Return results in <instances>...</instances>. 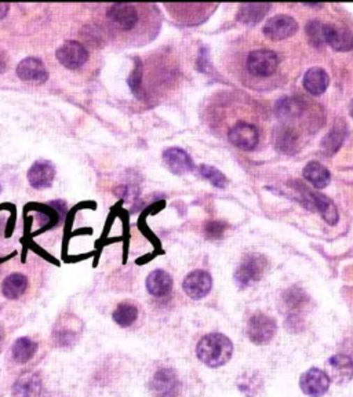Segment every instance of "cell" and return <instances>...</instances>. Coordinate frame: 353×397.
Wrapping results in <instances>:
<instances>
[{
  "label": "cell",
  "mask_w": 353,
  "mask_h": 397,
  "mask_svg": "<svg viewBox=\"0 0 353 397\" xmlns=\"http://www.w3.org/2000/svg\"><path fill=\"white\" fill-rule=\"evenodd\" d=\"M196 353L202 363L211 368H217L231 360L234 353V345L227 336L220 333H211L199 340Z\"/></svg>",
  "instance_id": "6da1fadb"
},
{
  "label": "cell",
  "mask_w": 353,
  "mask_h": 397,
  "mask_svg": "<svg viewBox=\"0 0 353 397\" xmlns=\"http://www.w3.org/2000/svg\"><path fill=\"white\" fill-rule=\"evenodd\" d=\"M83 334V322L73 313L61 315L53 326L52 340L59 349L75 346Z\"/></svg>",
  "instance_id": "7a4b0ae2"
},
{
  "label": "cell",
  "mask_w": 353,
  "mask_h": 397,
  "mask_svg": "<svg viewBox=\"0 0 353 397\" xmlns=\"http://www.w3.org/2000/svg\"><path fill=\"white\" fill-rule=\"evenodd\" d=\"M268 261L261 254H248L239 264L235 272V282L240 288L257 283L264 276Z\"/></svg>",
  "instance_id": "3957f363"
},
{
  "label": "cell",
  "mask_w": 353,
  "mask_h": 397,
  "mask_svg": "<svg viewBox=\"0 0 353 397\" xmlns=\"http://www.w3.org/2000/svg\"><path fill=\"white\" fill-rule=\"evenodd\" d=\"M278 326L273 317L264 313H257L250 317L247 326V336L255 345H266L273 340Z\"/></svg>",
  "instance_id": "277c9868"
},
{
  "label": "cell",
  "mask_w": 353,
  "mask_h": 397,
  "mask_svg": "<svg viewBox=\"0 0 353 397\" xmlns=\"http://www.w3.org/2000/svg\"><path fill=\"white\" fill-rule=\"evenodd\" d=\"M179 389L181 382L172 368L158 370L149 381V392L153 397H176Z\"/></svg>",
  "instance_id": "5b68a950"
},
{
  "label": "cell",
  "mask_w": 353,
  "mask_h": 397,
  "mask_svg": "<svg viewBox=\"0 0 353 397\" xmlns=\"http://www.w3.org/2000/svg\"><path fill=\"white\" fill-rule=\"evenodd\" d=\"M279 65V58L275 52L271 50H255L251 52L247 59L246 66L248 72L258 77H266L275 73Z\"/></svg>",
  "instance_id": "8992f818"
},
{
  "label": "cell",
  "mask_w": 353,
  "mask_h": 397,
  "mask_svg": "<svg viewBox=\"0 0 353 397\" xmlns=\"http://www.w3.org/2000/svg\"><path fill=\"white\" fill-rule=\"evenodd\" d=\"M323 38L324 45H329L336 52H350L353 49L352 32L345 25L323 24Z\"/></svg>",
  "instance_id": "52a82bcc"
},
{
  "label": "cell",
  "mask_w": 353,
  "mask_h": 397,
  "mask_svg": "<svg viewBox=\"0 0 353 397\" xmlns=\"http://www.w3.org/2000/svg\"><path fill=\"white\" fill-rule=\"evenodd\" d=\"M264 35L269 40H285L287 38L294 36L298 31V24L293 17L286 14H278L268 20L264 25Z\"/></svg>",
  "instance_id": "ba28073f"
},
{
  "label": "cell",
  "mask_w": 353,
  "mask_h": 397,
  "mask_svg": "<svg viewBox=\"0 0 353 397\" xmlns=\"http://www.w3.org/2000/svg\"><path fill=\"white\" fill-rule=\"evenodd\" d=\"M56 56L66 69L76 70L87 62L89 52L82 43L76 40H68L59 47Z\"/></svg>",
  "instance_id": "9c48e42d"
},
{
  "label": "cell",
  "mask_w": 353,
  "mask_h": 397,
  "mask_svg": "<svg viewBox=\"0 0 353 397\" xmlns=\"http://www.w3.org/2000/svg\"><path fill=\"white\" fill-rule=\"evenodd\" d=\"M326 374L330 382L337 385L348 384L353 378L352 359L347 354L331 356L326 363Z\"/></svg>",
  "instance_id": "30bf717a"
},
{
  "label": "cell",
  "mask_w": 353,
  "mask_h": 397,
  "mask_svg": "<svg viewBox=\"0 0 353 397\" xmlns=\"http://www.w3.org/2000/svg\"><path fill=\"white\" fill-rule=\"evenodd\" d=\"M17 75L22 82L31 84H43L49 79V72L42 59L28 57L22 59L17 66Z\"/></svg>",
  "instance_id": "8fae6325"
},
{
  "label": "cell",
  "mask_w": 353,
  "mask_h": 397,
  "mask_svg": "<svg viewBox=\"0 0 353 397\" xmlns=\"http://www.w3.org/2000/svg\"><path fill=\"white\" fill-rule=\"evenodd\" d=\"M228 138L236 148L241 151H253L258 145V130L250 123L239 121L230 130Z\"/></svg>",
  "instance_id": "7c38bea8"
},
{
  "label": "cell",
  "mask_w": 353,
  "mask_h": 397,
  "mask_svg": "<svg viewBox=\"0 0 353 397\" xmlns=\"http://www.w3.org/2000/svg\"><path fill=\"white\" fill-rule=\"evenodd\" d=\"M301 391L310 397H320L326 395L330 387V380L327 374L319 368H310L299 380Z\"/></svg>",
  "instance_id": "4fadbf2b"
},
{
  "label": "cell",
  "mask_w": 353,
  "mask_h": 397,
  "mask_svg": "<svg viewBox=\"0 0 353 397\" xmlns=\"http://www.w3.org/2000/svg\"><path fill=\"white\" fill-rule=\"evenodd\" d=\"M11 394L14 397H42L43 381L38 373L25 371L13 384Z\"/></svg>",
  "instance_id": "5bb4252c"
},
{
  "label": "cell",
  "mask_w": 353,
  "mask_h": 397,
  "mask_svg": "<svg viewBox=\"0 0 353 397\" xmlns=\"http://www.w3.org/2000/svg\"><path fill=\"white\" fill-rule=\"evenodd\" d=\"M56 166L49 160H38L28 171V181L32 188L42 190L53 185L56 179Z\"/></svg>",
  "instance_id": "9a60e30c"
},
{
  "label": "cell",
  "mask_w": 353,
  "mask_h": 397,
  "mask_svg": "<svg viewBox=\"0 0 353 397\" xmlns=\"http://www.w3.org/2000/svg\"><path fill=\"white\" fill-rule=\"evenodd\" d=\"M182 287L186 295L192 299H202L210 292L213 287V279L209 272L193 271L185 278Z\"/></svg>",
  "instance_id": "2e32d148"
},
{
  "label": "cell",
  "mask_w": 353,
  "mask_h": 397,
  "mask_svg": "<svg viewBox=\"0 0 353 397\" xmlns=\"http://www.w3.org/2000/svg\"><path fill=\"white\" fill-rule=\"evenodd\" d=\"M108 18L121 31H131L138 22V13L133 4L115 3L108 8Z\"/></svg>",
  "instance_id": "e0dca14e"
},
{
  "label": "cell",
  "mask_w": 353,
  "mask_h": 397,
  "mask_svg": "<svg viewBox=\"0 0 353 397\" xmlns=\"http://www.w3.org/2000/svg\"><path fill=\"white\" fill-rule=\"evenodd\" d=\"M303 192L306 195L305 199H309L313 204V207L319 211L322 218L326 221V224L334 227L338 224V209L334 204L331 199H329L326 195L319 193V192H308L306 186H303Z\"/></svg>",
  "instance_id": "ac0fdd59"
},
{
  "label": "cell",
  "mask_w": 353,
  "mask_h": 397,
  "mask_svg": "<svg viewBox=\"0 0 353 397\" xmlns=\"http://www.w3.org/2000/svg\"><path fill=\"white\" fill-rule=\"evenodd\" d=\"M163 163L176 175H185L192 172L195 165L190 156L181 148H169L163 152Z\"/></svg>",
  "instance_id": "d6986e66"
},
{
  "label": "cell",
  "mask_w": 353,
  "mask_h": 397,
  "mask_svg": "<svg viewBox=\"0 0 353 397\" xmlns=\"http://www.w3.org/2000/svg\"><path fill=\"white\" fill-rule=\"evenodd\" d=\"M38 347H39V345L33 338L21 337V338L14 340L11 347H10L11 360L20 366L27 364L35 357V354L38 353Z\"/></svg>",
  "instance_id": "ffe728a7"
},
{
  "label": "cell",
  "mask_w": 353,
  "mask_h": 397,
  "mask_svg": "<svg viewBox=\"0 0 353 397\" xmlns=\"http://www.w3.org/2000/svg\"><path fill=\"white\" fill-rule=\"evenodd\" d=\"M302 84H303V89L309 94L322 96L330 84V77H329V73L323 68L315 66V68H310L305 73Z\"/></svg>",
  "instance_id": "44dd1931"
},
{
  "label": "cell",
  "mask_w": 353,
  "mask_h": 397,
  "mask_svg": "<svg viewBox=\"0 0 353 397\" xmlns=\"http://www.w3.org/2000/svg\"><path fill=\"white\" fill-rule=\"evenodd\" d=\"M273 145L280 153L294 155L299 149V140L292 128L279 126L273 133Z\"/></svg>",
  "instance_id": "7402d4cb"
},
{
  "label": "cell",
  "mask_w": 353,
  "mask_h": 397,
  "mask_svg": "<svg viewBox=\"0 0 353 397\" xmlns=\"http://www.w3.org/2000/svg\"><path fill=\"white\" fill-rule=\"evenodd\" d=\"M29 280L24 274H11L1 282V294L6 299L17 301L20 299L28 290Z\"/></svg>",
  "instance_id": "603a6c76"
},
{
  "label": "cell",
  "mask_w": 353,
  "mask_h": 397,
  "mask_svg": "<svg viewBox=\"0 0 353 397\" xmlns=\"http://www.w3.org/2000/svg\"><path fill=\"white\" fill-rule=\"evenodd\" d=\"M271 4L268 3H244L240 4L237 11V20L246 25H255L266 15Z\"/></svg>",
  "instance_id": "cb8c5ba5"
},
{
  "label": "cell",
  "mask_w": 353,
  "mask_h": 397,
  "mask_svg": "<svg viewBox=\"0 0 353 397\" xmlns=\"http://www.w3.org/2000/svg\"><path fill=\"white\" fill-rule=\"evenodd\" d=\"M172 288L173 279L163 269H156L147 278V290L153 297H165L172 291Z\"/></svg>",
  "instance_id": "d4e9b609"
},
{
  "label": "cell",
  "mask_w": 353,
  "mask_h": 397,
  "mask_svg": "<svg viewBox=\"0 0 353 397\" xmlns=\"http://www.w3.org/2000/svg\"><path fill=\"white\" fill-rule=\"evenodd\" d=\"M302 175L308 182H310L317 189L326 188L331 181V172L319 162H309L303 167Z\"/></svg>",
  "instance_id": "484cf974"
},
{
  "label": "cell",
  "mask_w": 353,
  "mask_h": 397,
  "mask_svg": "<svg viewBox=\"0 0 353 397\" xmlns=\"http://www.w3.org/2000/svg\"><path fill=\"white\" fill-rule=\"evenodd\" d=\"M275 114L282 121H293L303 114V104L299 100L292 97L280 98L276 103Z\"/></svg>",
  "instance_id": "4316f807"
},
{
  "label": "cell",
  "mask_w": 353,
  "mask_h": 397,
  "mask_svg": "<svg viewBox=\"0 0 353 397\" xmlns=\"http://www.w3.org/2000/svg\"><path fill=\"white\" fill-rule=\"evenodd\" d=\"M347 137V127L344 121L336 123V126L330 130V133L322 140V148L329 155L333 156L343 145Z\"/></svg>",
  "instance_id": "83f0119b"
},
{
  "label": "cell",
  "mask_w": 353,
  "mask_h": 397,
  "mask_svg": "<svg viewBox=\"0 0 353 397\" xmlns=\"http://www.w3.org/2000/svg\"><path fill=\"white\" fill-rule=\"evenodd\" d=\"M138 317V308L130 302H121L112 313L114 322L121 329H127L134 324Z\"/></svg>",
  "instance_id": "f1b7e54d"
},
{
  "label": "cell",
  "mask_w": 353,
  "mask_h": 397,
  "mask_svg": "<svg viewBox=\"0 0 353 397\" xmlns=\"http://www.w3.org/2000/svg\"><path fill=\"white\" fill-rule=\"evenodd\" d=\"M199 172H200V175H202L204 179H207V181H209L213 186H216V188L224 189V188L227 186V183H228L227 177H225L221 171L217 170V169H214V167H211V166L202 165V166L199 167Z\"/></svg>",
  "instance_id": "f546056e"
},
{
  "label": "cell",
  "mask_w": 353,
  "mask_h": 397,
  "mask_svg": "<svg viewBox=\"0 0 353 397\" xmlns=\"http://www.w3.org/2000/svg\"><path fill=\"white\" fill-rule=\"evenodd\" d=\"M306 36L312 46L322 47L324 45L323 38V22L320 21H309L306 25Z\"/></svg>",
  "instance_id": "4dcf8cb0"
},
{
  "label": "cell",
  "mask_w": 353,
  "mask_h": 397,
  "mask_svg": "<svg viewBox=\"0 0 353 397\" xmlns=\"http://www.w3.org/2000/svg\"><path fill=\"white\" fill-rule=\"evenodd\" d=\"M137 65H135V68H134V70H133V73H131V76H130V79H128V84H130V87H131V90L134 91V93H137V90H140V86H141V76H142V66H141V63H140V59H137Z\"/></svg>",
  "instance_id": "1f68e13d"
},
{
  "label": "cell",
  "mask_w": 353,
  "mask_h": 397,
  "mask_svg": "<svg viewBox=\"0 0 353 397\" xmlns=\"http://www.w3.org/2000/svg\"><path fill=\"white\" fill-rule=\"evenodd\" d=\"M224 229H225V225H224V224H221V223L216 221V223H210V224H207V227H206V233H207L210 237H220V236L223 234Z\"/></svg>",
  "instance_id": "d6a6232c"
},
{
  "label": "cell",
  "mask_w": 353,
  "mask_h": 397,
  "mask_svg": "<svg viewBox=\"0 0 353 397\" xmlns=\"http://www.w3.org/2000/svg\"><path fill=\"white\" fill-rule=\"evenodd\" d=\"M10 6L7 3H0V21L7 15Z\"/></svg>",
  "instance_id": "836d02e7"
},
{
  "label": "cell",
  "mask_w": 353,
  "mask_h": 397,
  "mask_svg": "<svg viewBox=\"0 0 353 397\" xmlns=\"http://www.w3.org/2000/svg\"><path fill=\"white\" fill-rule=\"evenodd\" d=\"M7 68V61L3 54H0V73H3Z\"/></svg>",
  "instance_id": "e575fe53"
},
{
  "label": "cell",
  "mask_w": 353,
  "mask_h": 397,
  "mask_svg": "<svg viewBox=\"0 0 353 397\" xmlns=\"http://www.w3.org/2000/svg\"><path fill=\"white\" fill-rule=\"evenodd\" d=\"M4 340H6V336H4V330H3V327L0 326V352H1V349H3Z\"/></svg>",
  "instance_id": "d590c367"
},
{
  "label": "cell",
  "mask_w": 353,
  "mask_h": 397,
  "mask_svg": "<svg viewBox=\"0 0 353 397\" xmlns=\"http://www.w3.org/2000/svg\"><path fill=\"white\" fill-rule=\"evenodd\" d=\"M350 114L353 117V100L351 101V104H350Z\"/></svg>",
  "instance_id": "8d00e7d4"
},
{
  "label": "cell",
  "mask_w": 353,
  "mask_h": 397,
  "mask_svg": "<svg viewBox=\"0 0 353 397\" xmlns=\"http://www.w3.org/2000/svg\"><path fill=\"white\" fill-rule=\"evenodd\" d=\"M0 192H1V186H0Z\"/></svg>",
  "instance_id": "74e56055"
}]
</instances>
